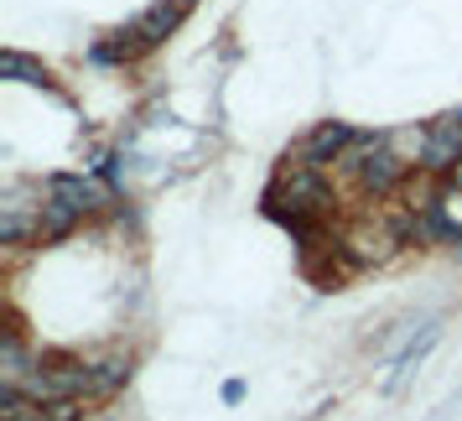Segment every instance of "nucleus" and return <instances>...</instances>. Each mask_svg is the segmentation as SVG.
Returning a JSON list of instances; mask_svg holds the SVG:
<instances>
[{
    "instance_id": "obj_1",
    "label": "nucleus",
    "mask_w": 462,
    "mask_h": 421,
    "mask_svg": "<svg viewBox=\"0 0 462 421\" xmlns=\"http://www.w3.org/2000/svg\"><path fill=\"white\" fill-rule=\"evenodd\" d=\"M337 167L354 177L364 192H390L405 177V151L395 146V136H374V130H364V136H354V146L337 156Z\"/></svg>"
},
{
    "instance_id": "obj_10",
    "label": "nucleus",
    "mask_w": 462,
    "mask_h": 421,
    "mask_svg": "<svg viewBox=\"0 0 462 421\" xmlns=\"http://www.w3.org/2000/svg\"><path fill=\"white\" fill-rule=\"evenodd\" d=\"M182 5H192V0H182Z\"/></svg>"
},
{
    "instance_id": "obj_7",
    "label": "nucleus",
    "mask_w": 462,
    "mask_h": 421,
    "mask_svg": "<svg viewBox=\"0 0 462 421\" xmlns=\"http://www.w3.org/2000/svg\"><path fill=\"white\" fill-rule=\"evenodd\" d=\"M182 11H188V5H182V0H162V5H156V11H151L146 22L135 26V47H151V42H162V37H167L171 26L182 22Z\"/></svg>"
},
{
    "instance_id": "obj_3",
    "label": "nucleus",
    "mask_w": 462,
    "mask_h": 421,
    "mask_svg": "<svg viewBox=\"0 0 462 421\" xmlns=\"http://www.w3.org/2000/svg\"><path fill=\"white\" fill-rule=\"evenodd\" d=\"M437 338H441V317H420L416 328L405 333V343L395 349V359H390V379H384V390H400L405 379L420 370V359L437 349Z\"/></svg>"
},
{
    "instance_id": "obj_6",
    "label": "nucleus",
    "mask_w": 462,
    "mask_h": 421,
    "mask_svg": "<svg viewBox=\"0 0 462 421\" xmlns=\"http://www.w3.org/2000/svg\"><path fill=\"white\" fill-rule=\"evenodd\" d=\"M125 379H130V364H125V359H94V364H88V400L115 396Z\"/></svg>"
},
{
    "instance_id": "obj_8",
    "label": "nucleus",
    "mask_w": 462,
    "mask_h": 421,
    "mask_svg": "<svg viewBox=\"0 0 462 421\" xmlns=\"http://www.w3.org/2000/svg\"><path fill=\"white\" fill-rule=\"evenodd\" d=\"M0 73L16 79V84H42L47 89V68L32 63V58H22V52H5V58H0Z\"/></svg>"
},
{
    "instance_id": "obj_9",
    "label": "nucleus",
    "mask_w": 462,
    "mask_h": 421,
    "mask_svg": "<svg viewBox=\"0 0 462 421\" xmlns=\"http://www.w3.org/2000/svg\"><path fill=\"white\" fill-rule=\"evenodd\" d=\"M239 396H245V379H229V385H224V400H229V406H234V400H239Z\"/></svg>"
},
{
    "instance_id": "obj_5",
    "label": "nucleus",
    "mask_w": 462,
    "mask_h": 421,
    "mask_svg": "<svg viewBox=\"0 0 462 421\" xmlns=\"http://www.w3.org/2000/svg\"><path fill=\"white\" fill-rule=\"evenodd\" d=\"M426 234H462V182H447L426 203Z\"/></svg>"
},
{
    "instance_id": "obj_2",
    "label": "nucleus",
    "mask_w": 462,
    "mask_h": 421,
    "mask_svg": "<svg viewBox=\"0 0 462 421\" xmlns=\"http://www.w3.org/2000/svg\"><path fill=\"white\" fill-rule=\"evenodd\" d=\"M457 162H462V109H447L426 126L420 172H457Z\"/></svg>"
},
{
    "instance_id": "obj_4",
    "label": "nucleus",
    "mask_w": 462,
    "mask_h": 421,
    "mask_svg": "<svg viewBox=\"0 0 462 421\" xmlns=\"http://www.w3.org/2000/svg\"><path fill=\"white\" fill-rule=\"evenodd\" d=\"M354 136H358V130H348V126H337V120H328V126H317L312 136L296 146L291 162H301V167H317V172H322L328 162H337L343 151L354 146Z\"/></svg>"
}]
</instances>
